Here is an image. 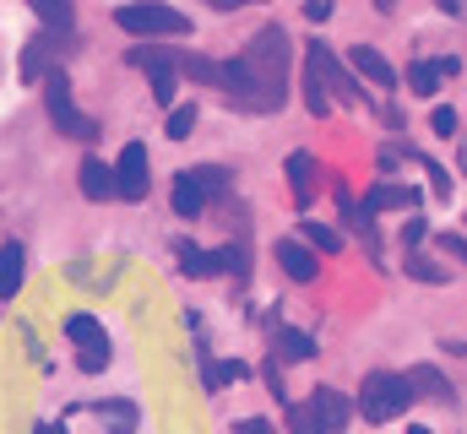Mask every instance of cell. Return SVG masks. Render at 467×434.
Instances as JSON below:
<instances>
[{"mask_svg": "<svg viewBox=\"0 0 467 434\" xmlns=\"http://www.w3.org/2000/svg\"><path fill=\"white\" fill-rule=\"evenodd\" d=\"M22 277H27V250L11 239V244H0V305H11V299H16Z\"/></svg>", "mask_w": 467, "mask_h": 434, "instance_id": "13", "label": "cell"}, {"mask_svg": "<svg viewBox=\"0 0 467 434\" xmlns=\"http://www.w3.org/2000/svg\"><path fill=\"white\" fill-rule=\"evenodd\" d=\"M49 49H55L49 38H33V44H27V55H22V77H27V82H44V60H49Z\"/></svg>", "mask_w": 467, "mask_h": 434, "instance_id": "26", "label": "cell"}, {"mask_svg": "<svg viewBox=\"0 0 467 434\" xmlns=\"http://www.w3.org/2000/svg\"><path fill=\"white\" fill-rule=\"evenodd\" d=\"M196 130V104H174L169 108V141H185Z\"/></svg>", "mask_w": 467, "mask_h": 434, "instance_id": "27", "label": "cell"}, {"mask_svg": "<svg viewBox=\"0 0 467 434\" xmlns=\"http://www.w3.org/2000/svg\"><path fill=\"white\" fill-rule=\"evenodd\" d=\"M305 244H310L316 255H321V250H327V255H337V250H343V233H337V228H327L321 217H305Z\"/></svg>", "mask_w": 467, "mask_h": 434, "instance_id": "23", "label": "cell"}, {"mask_svg": "<svg viewBox=\"0 0 467 434\" xmlns=\"http://www.w3.org/2000/svg\"><path fill=\"white\" fill-rule=\"evenodd\" d=\"M348 60H353V71H358L369 88H380V93H391V88H397V71H391V60H386L375 44H353Z\"/></svg>", "mask_w": 467, "mask_h": 434, "instance_id": "7", "label": "cell"}, {"mask_svg": "<svg viewBox=\"0 0 467 434\" xmlns=\"http://www.w3.org/2000/svg\"><path fill=\"white\" fill-rule=\"evenodd\" d=\"M213 5H218V11H234V5H250V0H213Z\"/></svg>", "mask_w": 467, "mask_h": 434, "instance_id": "37", "label": "cell"}, {"mask_svg": "<svg viewBox=\"0 0 467 434\" xmlns=\"http://www.w3.org/2000/svg\"><path fill=\"white\" fill-rule=\"evenodd\" d=\"M180 55H185V49H169V44H130L125 60H130L136 71H152V77H163V71L180 77Z\"/></svg>", "mask_w": 467, "mask_h": 434, "instance_id": "12", "label": "cell"}, {"mask_svg": "<svg viewBox=\"0 0 467 434\" xmlns=\"http://www.w3.org/2000/svg\"><path fill=\"white\" fill-rule=\"evenodd\" d=\"M408 277H419V283H446V272H441L430 255H413V250H408Z\"/></svg>", "mask_w": 467, "mask_h": 434, "instance_id": "29", "label": "cell"}, {"mask_svg": "<svg viewBox=\"0 0 467 434\" xmlns=\"http://www.w3.org/2000/svg\"><path fill=\"white\" fill-rule=\"evenodd\" d=\"M277 266H283L294 283H316V277H321V261H316V250H310L305 239H283V244H277Z\"/></svg>", "mask_w": 467, "mask_h": 434, "instance_id": "10", "label": "cell"}, {"mask_svg": "<svg viewBox=\"0 0 467 434\" xmlns=\"http://www.w3.org/2000/svg\"><path fill=\"white\" fill-rule=\"evenodd\" d=\"M207 212V191H202V180L185 169L180 180H174V217H202Z\"/></svg>", "mask_w": 467, "mask_h": 434, "instance_id": "17", "label": "cell"}, {"mask_svg": "<svg viewBox=\"0 0 467 434\" xmlns=\"http://www.w3.org/2000/svg\"><path fill=\"white\" fill-rule=\"evenodd\" d=\"M375 11H397V0H375Z\"/></svg>", "mask_w": 467, "mask_h": 434, "instance_id": "38", "label": "cell"}, {"mask_svg": "<svg viewBox=\"0 0 467 434\" xmlns=\"http://www.w3.org/2000/svg\"><path fill=\"white\" fill-rule=\"evenodd\" d=\"M191 174H196V180H202V191H207V202H223V196H229V169H218V163H202V169H191Z\"/></svg>", "mask_w": 467, "mask_h": 434, "instance_id": "24", "label": "cell"}, {"mask_svg": "<svg viewBox=\"0 0 467 434\" xmlns=\"http://www.w3.org/2000/svg\"><path fill=\"white\" fill-rule=\"evenodd\" d=\"M413 207H419V191H413V185H375V191L364 196L358 217L369 222L375 212H413Z\"/></svg>", "mask_w": 467, "mask_h": 434, "instance_id": "8", "label": "cell"}, {"mask_svg": "<svg viewBox=\"0 0 467 434\" xmlns=\"http://www.w3.org/2000/svg\"><path fill=\"white\" fill-rule=\"evenodd\" d=\"M234 434H277V429H272L266 418H239V424H234Z\"/></svg>", "mask_w": 467, "mask_h": 434, "instance_id": "33", "label": "cell"}, {"mask_svg": "<svg viewBox=\"0 0 467 434\" xmlns=\"http://www.w3.org/2000/svg\"><path fill=\"white\" fill-rule=\"evenodd\" d=\"M441 250H446V255H457V261H467V239H462V233H441Z\"/></svg>", "mask_w": 467, "mask_h": 434, "instance_id": "32", "label": "cell"}, {"mask_svg": "<svg viewBox=\"0 0 467 434\" xmlns=\"http://www.w3.org/2000/svg\"><path fill=\"white\" fill-rule=\"evenodd\" d=\"M82 196H88V202H109V196H115V163L82 158Z\"/></svg>", "mask_w": 467, "mask_h": 434, "instance_id": "16", "label": "cell"}, {"mask_svg": "<svg viewBox=\"0 0 467 434\" xmlns=\"http://www.w3.org/2000/svg\"><path fill=\"white\" fill-rule=\"evenodd\" d=\"M430 125H435V136H457V125H462V119H457V108H435V114H430Z\"/></svg>", "mask_w": 467, "mask_h": 434, "instance_id": "30", "label": "cell"}, {"mask_svg": "<svg viewBox=\"0 0 467 434\" xmlns=\"http://www.w3.org/2000/svg\"><path fill=\"white\" fill-rule=\"evenodd\" d=\"M288 60H294L288 33L266 22L234 60H218V88L250 114H272L288 104Z\"/></svg>", "mask_w": 467, "mask_h": 434, "instance_id": "1", "label": "cell"}, {"mask_svg": "<svg viewBox=\"0 0 467 434\" xmlns=\"http://www.w3.org/2000/svg\"><path fill=\"white\" fill-rule=\"evenodd\" d=\"M44 108H49V119H55L60 136H71V141H93V136H99V125H93V119L77 108V98H71L66 71H44Z\"/></svg>", "mask_w": 467, "mask_h": 434, "instance_id": "4", "label": "cell"}, {"mask_svg": "<svg viewBox=\"0 0 467 434\" xmlns=\"http://www.w3.org/2000/svg\"><path fill=\"white\" fill-rule=\"evenodd\" d=\"M272 358L277 364H310L316 358V336L310 331H294V326H277L272 331Z\"/></svg>", "mask_w": 467, "mask_h": 434, "instance_id": "11", "label": "cell"}, {"mask_svg": "<svg viewBox=\"0 0 467 434\" xmlns=\"http://www.w3.org/2000/svg\"><path fill=\"white\" fill-rule=\"evenodd\" d=\"M115 22L130 38H185L191 33V16L174 11V5H158V0H125L115 11Z\"/></svg>", "mask_w": 467, "mask_h": 434, "instance_id": "3", "label": "cell"}, {"mask_svg": "<svg viewBox=\"0 0 467 434\" xmlns=\"http://www.w3.org/2000/svg\"><path fill=\"white\" fill-rule=\"evenodd\" d=\"M66 336L77 342V364H82L88 375L109 369V336H104V326L93 321V315H71V321H66Z\"/></svg>", "mask_w": 467, "mask_h": 434, "instance_id": "6", "label": "cell"}, {"mask_svg": "<svg viewBox=\"0 0 467 434\" xmlns=\"http://www.w3.org/2000/svg\"><path fill=\"white\" fill-rule=\"evenodd\" d=\"M93 413H99V418H109L115 434H136V408H130V402H99Z\"/></svg>", "mask_w": 467, "mask_h": 434, "instance_id": "25", "label": "cell"}, {"mask_svg": "<svg viewBox=\"0 0 467 434\" xmlns=\"http://www.w3.org/2000/svg\"><path fill=\"white\" fill-rule=\"evenodd\" d=\"M38 16H44V27H55V33H71L77 27V5L71 0H27Z\"/></svg>", "mask_w": 467, "mask_h": 434, "instance_id": "20", "label": "cell"}, {"mask_svg": "<svg viewBox=\"0 0 467 434\" xmlns=\"http://www.w3.org/2000/svg\"><path fill=\"white\" fill-rule=\"evenodd\" d=\"M408 386H413V397H441V402H446V391H451L446 375L430 369V364H413V369H408Z\"/></svg>", "mask_w": 467, "mask_h": 434, "instance_id": "22", "label": "cell"}, {"mask_svg": "<svg viewBox=\"0 0 467 434\" xmlns=\"http://www.w3.org/2000/svg\"><path fill=\"white\" fill-rule=\"evenodd\" d=\"M408 93H413V98H435V93H441L435 60H413V66H408Z\"/></svg>", "mask_w": 467, "mask_h": 434, "instance_id": "21", "label": "cell"}, {"mask_svg": "<svg viewBox=\"0 0 467 434\" xmlns=\"http://www.w3.org/2000/svg\"><path fill=\"white\" fill-rule=\"evenodd\" d=\"M408 434H435V429H424V424H408Z\"/></svg>", "mask_w": 467, "mask_h": 434, "instance_id": "39", "label": "cell"}, {"mask_svg": "<svg viewBox=\"0 0 467 434\" xmlns=\"http://www.w3.org/2000/svg\"><path fill=\"white\" fill-rule=\"evenodd\" d=\"M435 71H441V82H446V77H457V71H462V60H457V55H446V60H435Z\"/></svg>", "mask_w": 467, "mask_h": 434, "instance_id": "36", "label": "cell"}, {"mask_svg": "<svg viewBox=\"0 0 467 434\" xmlns=\"http://www.w3.org/2000/svg\"><path fill=\"white\" fill-rule=\"evenodd\" d=\"M413 402H419V397H413L408 375H391V369H375V375H364V386H358V413H364L369 424H391V418H402Z\"/></svg>", "mask_w": 467, "mask_h": 434, "instance_id": "2", "label": "cell"}, {"mask_svg": "<svg viewBox=\"0 0 467 434\" xmlns=\"http://www.w3.org/2000/svg\"><path fill=\"white\" fill-rule=\"evenodd\" d=\"M288 434H327V429H321V418H316V408H310V402L288 408Z\"/></svg>", "mask_w": 467, "mask_h": 434, "instance_id": "28", "label": "cell"}, {"mask_svg": "<svg viewBox=\"0 0 467 434\" xmlns=\"http://www.w3.org/2000/svg\"><path fill=\"white\" fill-rule=\"evenodd\" d=\"M305 16H310V22H327V16H332V0H305Z\"/></svg>", "mask_w": 467, "mask_h": 434, "instance_id": "35", "label": "cell"}, {"mask_svg": "<svg viewBox=\"0 0 467 434\" xmlns=\"http://www.w3.org/2000/svg\"><path fill=\"white\" fill-rule=\"evenodd\" d=\"M174 88H180V82H174V71H163V77H152V98H158L163 108H174Z\"/></svg>", "mask_w": 467, "mask_h": 434, "instance_id": "31", "label": "cell"}, {"mask_svg": "<svg viewBox=\"0 0 467 434\" xmlns=\"http://www.w3.org/2000/svg\"><path fill=\"white\" fill-rule=\"evenodd\" d=\"M288 185H294V202L310 207V196H316V158L310 152H294L288 158Z\"/></svg>", "mask_w": 467, "mask_h": 434, "instance_id": "18", "label": "cell"}, {"mask_svg": "<svg viewBox=\"0 0 467 434\" xmlns=\"http://www.w3.org/2000/svg\"><path fill=\"white\" fill-rule=\"evenodd\" d=\"M310 408H316V418H321V429L327 434H343L348 429V397H343V391H327V386H321V391H316V397H310Z\"/></svg>", "mask_w": 467, "mask_h": 434, "instance_id": "14", "label": "cell"}, {"mask_svg": "<svg viewBox=\"0 0 467 434\" xmlns=\"http://www.w3.org/2000/svg\"><path fill=\"white\" fill-rule=\"evenodd\" d=\"M310 55H316V66H321V77H327V88H332V98H337V104H358V98H364V93L353 88V77L332 60V55H327V49H321V44H310Z\"/></svg>", "mask_w": 467, "mask_h": 434, "instance_id": "15", "label": "cell"}, {"mask_svg": "<svg viewBox=\"0 0 467 434\" xmlns=\"http://www.w3.org/2000/svg\"><path fill=\"white\" fill-rule=\"evenodd\" d=\"M305 104H310V114H316V119L332 108V93H327V77H321L316 55H305Z\"/></svg>", "mask_w": 467, "mask_h": 434, "instance_id": "19", "label": "cell"}, {"mask_svg": "<svg viewBox=\"0 0 467 434\" xmlns=\"http://www.w3.org/2000/svg\"><path fill=\"white\" fill-rule=\"evenodd\" d=\"M152 191V158H147V141H125L115 158V196L125 202H141Z\"/></svg>", "mask_w": 467, "mask_h": 434, "instance_id": "5", "label": "cell"}, {"mask_svg": "<svg viewBox=\"0 0 467 434\" xmlns=\"http://www.w3.org/2000/svg\"><path fill=\"white\" fill-rule=\"evenodd\" d=\"M424 233H430V222H424V217H408V228H402V239H408V244H419Z\"/></svg>", "mask_w": 467, "mask_h": 434, "instance_id": "34", "label": "cell"}, {"mask_svg": "<svg viewBox=\"0 0 467 434\" xmlns=\"http://www.w3.org/2000/svg\"><path fill=\"white\" fill-rule=\"evenodd\" d=\"M234 250H202V244H180V266L185 277H218V272H234Z\"/></svg>", "mask_w": 467, "mask_h": 434, "instance_id": "9", "label": "cell"}]
</instances>
